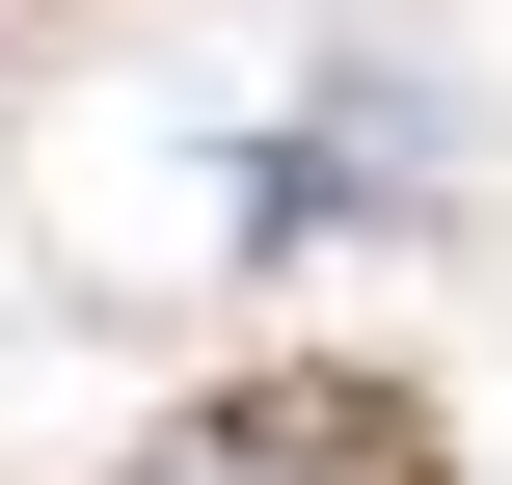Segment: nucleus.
<instances>
[{"instance_id":"f257e3e1","label":"nucleus","mask_w":512,"mask_h":485,"mask_svg":"<svg viewBox=\"0 0 512 485\" xmlns=\"http://www.w3.org/2000/svg\"><path fill=\"white\" fill-rule=\"evenodd\" d=\"M135 485H324V432H270V405H189V432H162Z\"/></svg>"}]
</instances>
